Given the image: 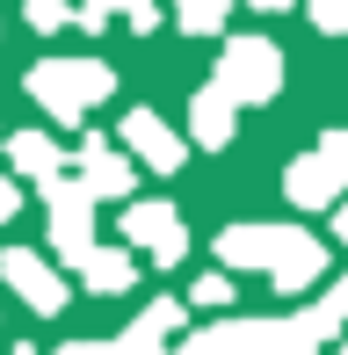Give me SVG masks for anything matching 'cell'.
Masks as SVG:
<instances>
[{
	"mask_svg": "<svg viewBox=\"0 0 348 355\" xmlns=\"http://www.w3.org/2000/svg\"><path fill=\"white\" fill-rule=\"evenodd\" d=\"M341 189H348V182L334 174V159H327V153H305V159H290V167H283V196H290L297 211H327Z\"/></svg>",
	"mask_w": 348,
	"mask_h": 355,
	"instance_id": "10",
	"label": "cell"
},
{
	"mask_svg": "<svg viewBox=\"0 0 348 355\" xmlns=\"http://www.w3.org/2000/svg\"><path fill=\"white\" fill-rule=\"evenodd\" d=\"M232 131H240V102H232L218 80H211V87H196V102H189V138L218 153V145H232Z\"/></svg>",
	"mask_w": 348,
	"mask_h": 355,
	"instance_id": "11",
	"label": "cell"
},
{
	"mask_svg": "<svg viewBox=\"0 0 348 355\" xmlns=\"http://www.w3.org/2000/svg\"><path fill=\"white\" fill-rule=\"evenodd\" d=\"M80 182H87L94 203H102V196H131V189H138V167H131V159H123L109 138L87 131V138H80Z\"/></svg>",
	"mask_w": 348,
	"mask_h": 355,
	"instance_id": "7",
	"label": "cell"
},
{
	"mask_svg": "<svg viewBox=\"0 0 348 355\" xmlns=\"http://www.w3.org/2000/svg\"><path fill=\"white\" fill-rule=\"evenodd\" d=\"M189 355H276V319H218L189 341Z\"/></svg>",
	"mask_w": 348,
	"mask_h": 355,
	"instance_id": "9",
	"label": "cell"
},
{
	"mask_svg": "<svg viewBox=\"0 0 348 355\" xmlns=\"http://www.w3.org/2000/svg\"><path fill=\"white\" fill-rule=\"evenodd\" d=\"M123 239L146 247L160 268H174L189 254V225L174 218V203H123Z\"/></svg>",
	"mask_w": 348,
	"mask_h": 355,
	"instance_id": "4",
	"label": "cell"
},
{
	"mask_svg": "<svg viewBox=\"0 0 348 355\" xmlns=\"http://www.w3.org/2000/svg\"><path fill=\"white\" fill-rule=\"evenodd\" d=\"M15 211H22V189H15V182H0V218H15Z\"/></svg>",
	"mask_w": 348,
	"mask_h": 355,
	"instance_id": "22",
	"label": "cell"
},
{
	"mask_svg": "<svg viewBox=\"0 0 348 355\" xmlns=\"http://www.w3.org/2000/svg\"><path fill=\"white\" fill-rule=\"evenodd\" d=\"M80 276H87L94 297H123V290L138 283V261H131V254H116V247H87V254H80Z\"/></svg>",
	"mask_w": 348,
	"mask_h": 355,
	"instance_id": "13",
	"label": "cell"
},
{
	"mask_svg": "<svg viewBox=\"0 0 348 355\" xmlns=\"http://www.w3.org/2000/svg\"><path fill=\"white\" fill-rule=\"evenodd\" d=\"M268 276H276L283 297H290V290H312V283L327 276V247H320L312 232H290V247L276 254V268H268Z\"/></svg>",
	"mask_w": 348,
	"mask_h": 355,
	"instance_id": "12",
	"label": "cell"
},
{
	"mask_svg": "<svg viewBox=\"0 0 348 355\" xmlns=\"http://www.w3.org/2000/svg\"><path fill=\"white\" fill-rule=\"evenodd\" d=\"M334 239H348V203H341V211H334Z\"/></svg>",
	"mask_w": 348,
	"mask_h": 355,
	"instance_id": "24",
	"label": "cell"
},
{
	"mask_svg": "<svg viewBox=\"0 0 348 355\" xmlns=\"http://www.w3.org/2000/svg\"><path fill=\"white\" fill-rule=\"evenodd\" d=\"M334 355H348V348H334Z\"/></svg>",
	"mask_w": 348,
	"mask_h": 355,
	"instance_id": "26",
	"label": "cell"
},
{
	"mask_svg": "<svg viewBox=\"0 0 348 355\" xmlns=\"http://www.w3.org/2000/svg\"><path fill=\"white\" fill-rule=\"evenodd\" d=\"M320 153L334 159V174H341V182H348V131H327V138H320Z\"/></svg>",
	"mask_w": 348,
	"mask_h": 355,
	"instance_id": "20",
	"label": "cell"
},
{
	"mask_svg": "<svg viewBox=\"0 0 348 355\" xmlns=\"http://www.w3.org/2000/svg\"><path fill=\"white\" fill-rule=\"evenodd\" d=\"M29 29H73V0H29Z\"/></svg>",
	"mask_w": 348,
	"mask_h": 355,
	"instance_id": "17",
	"label": "cell"
},
{
	"mask_svg": "<svg viewBox=\"0 0 348 355\" xmlns=\"http://www.w3.org/2000/svg\"><path fill=\"white\" fill-rule=\"evenodd\" d=\"M218 87L232 94V102H276V87H283V51L268 37H232L225 51H218Z\"/></svg>",
	"mask_w": 348,
	"mask_h": 355,
	"instance_id": "2",
	"label": "cell"
},
{
	"mask_svg": "<svg viewBox=\"0 0 348 355\" xmlns=\"http://www.w3.org/2000/svg\"><path fill=\"white\" fill-rule=\"evenodd\" d=\"M182 29L189 37H218L225 29V0H182Z\"/></svg>",
	"mask_w": 348,
	"mask_h": 355,
	"instance_id": "16",
	"label": "cell"
},
{
	"mask_svg": "<svg viewBox=\"0 0 348 355\" xmlns=\"http://www.w3.org/2000/svg\"><path fill=\"white\" fill-rule=\"evenodd\" d=\"M29 94L58 123H80L94 102L116 94V66H102V58H44V66H29Z\"/></svg>",
	"mask_w": 348,
	"mask_h": 355,
	"instance_id": "1",
	"label": "cell"
},
{
	"mask_svg": "<svg viewBox=\"0 0 348 355\" xmlns=\"http://www.w3.org/2000/svg\"><path fill=\"white\" fill-rule=\"evenodd\" d=\"M153 355H167V348H153Z\"/></svg>",
	"mask_w": 348,
	"mask_h": 355,
	"instance_id": "25",
	"label": "cell"
},
{
	"mask_svg": "<svg viewBox=\"0 0 348 355\" xmlns=\"http://www.w3.org/2000/svg\"><path fill=\"white\" fill-rule=\"evenodd\" d=\"M22 355H29V348H22Z\"/></svg>",
	"mask_w": 348,
	"mask_h": 355,
	"instance_id": "27",
	"label": "cell"
},
{
	"mask_svg": "<svg viewBox=\"0 0 348 355\" xmlns=\"http://www.w3.org/2000/svg\"><path fill=\"white\" fill-rule=\"evenodd\" d=\"M0 276L15 283V297H22L29 312H66V297H73L66 276H58L37 247H8V254H0Z\"/></svg>",
	"mask_w": 348,
	"mask_h": 355,
	"instance_id": "5",
	"label": "cell"
},
{
	"mask_svg": "<svg viewBox=\"0 0 348 355\" xmlns=\"http://www.w3.org/2000/svg\"><path fill=\"white\" fill-rule=\"evenodd\" d=\"M123 145H131L138 159H146L153 174H174L189 159V145L167 131V116H153V109H131V116H123Z\"/></svg>",
	"mask_w": 348,
	"mask_h": 355,
	"instance_id": "8",
	"label": "cell"
},
{
	"mask_svg": "<svg viewBox=\"0 0 348 355\" xmlns=\"http://www.w3.org/2000/svg\"><path fill=\"white\" fill-rule=\"evenodd\" d=\"M44 196H51V247H58V261L80 268V254L94 247V196H87V182H66V167H58V174H44Z\"/></svg>",
	"mask_w": 348,
	"mask_h": 355,
	"instance_id": "3",
	"label": "cell"
},
{
	"mask_svg": "<svg viewBox=\"0 0 348 355\" xmlns=\"http://www.w3.org/2000/svg\"><path fill=\"white\" fill-rule=\"evenodd\" d=\"M312 29H327V37H348V0H305Z\"/></svg>",
	"mask_w": 348,
	"mask_h": 355,
	"instance_id": "18",
	"label": "cell"
},
{
	"mask_svg": "<svg viewBox=\"0 0 348 355\" xmlns=\"http://www.w3.org/2000/svg\"><path fill=\"white\" fill-rule=\"evenodd\" d=\"M8 159H15V174H29V182H44V174L66 167L58 138H44V131H15V138H8Z\"/></svg>",
	"mask_w": 348,
	"mask_h": 355,
	"instance_id": "15",
	"label": "cell"
},
{
	"mask_svg": "<svg viewBox=\"0 0 348 355\" xmlns=\"http://www.w3.org/2000/svg\"><path fill=\"white\" fill-rule=\"evenodd\" d=\"M174 327H182V304H174V297H153L146 312H138L131 327H123V341H116V348H123V355H153V348H160Z\"/></svg>",
	"mask_w": 348,
	"mask_h": 355,
	"instance_id": "14",
	"label": "cell"
},
{
	"mask_svg": "<svg viewBox=\"0 0 348 355\" xmlns=\"http://www.w3.org/2000/svg\"><path fill=\"white\" fill-rule=\"evenodd\" d=\"M58 355H123V348H116V341H66Z\"/></svg>",
	"mask_w": 348,
	"mask_h": 355,
	"instance_id": "21",
	"label": "cell"
},
{
	"mask_svg": "<svg viewBox=\"0 0 348 355\" xmlns=\"http://www.w3.org/2000/svg\"><path fill=\"white\" fill-rule=\"evenodd\" d=\"M290 247V225H225L218 232V261L240 276V268H276V254Z\"/></svg>",
	"mask_w": 348,
	"mask_h": 355,
	"instance_id": "6",
	"label": "cell"
},
{
	"mask_svg": "<svg viewBox=\"0 0 348 355\" xmlns=\"http://www.w3.org/2000/svg\"><path fill=\"white\" fill-rule=\"evenodd\" d=\"M196 304H232V276H203L196 283Z\"/></svg>",
	"mask_w": 348,
	"mask_h": 355,
	"instance_id": "19",
	"label": "cell"
},
{
	"mask_svg": "<svg viewBox=\"0 0 348 355\" xmlns=\"http://www.w3.org/2000/svg\"><path fill=\"white\" fill-rule=\"evenodd\" d=\"M247 8H254V15H276V8H290V0H247Z\"/></svg>",
	"mask_w": 348,
	"mask_h": 355,
	"instance_id": "23",
	"label": "cell"
}]
</instances>
